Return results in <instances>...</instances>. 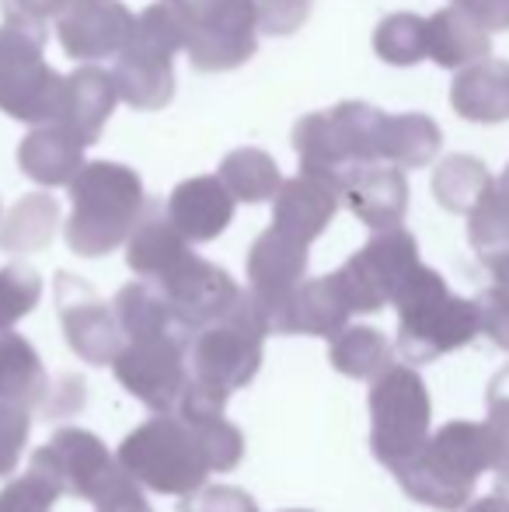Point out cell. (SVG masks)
I'll return each instance as SVG.
<instances>
[{
    "mask_svg": "<svg viewBox=\"0 0 509 512\" xmlns=\"http://www.w3.org/2000/svg\"><path fill=\"white\" fill-rule=\"evenodd\" d=\"M234 203L238 199L227 192L220 175H199L185 178L168 196V216L192 244H206L220 237L234 220Z\"/></svg>",
    "mask_w": 509,
    "mask_h": 512,
    "instance_id": "ac0fdd59",
    "label": "cell"
},
{
    "mask_svg": "<svg viewBox=\"0 0 509 512\" xmlns=\"http://www.w3.org/2000/svg\"><path fill=\"white\" fill-rule=\"evenodd\" d=\"M49 391V373L32 342L14 331H0V398L32 411L46 408Z\"/></svg>",
    "mask_w": 509,
    "mask_h": 512,
    "instance_id": "cb8c5ba5",
    "label": "cell"
},
{
    "mask_svg": "<svg viewBox=\"0 0 509 512\" xmlns=\"http://www.w3.org/2000/svg\"><path fill=\"white\" fill-rule=\"evenodd\" d=\"M415 269V241L405 230L391 227L381 230L363 251H356L335 276H339L342 290H346L353 310H377L387 297L401 290Z\"/></svg>",
    "mask_w": 509,
    "mask_h": 512,
    "instance_id": "30bf717a",
    "label": "cell"
},
{
    "mask_svg": "<svg viewBox=\"0 0 509 512\" xmlns=\"http://www.w3.org/2000/svg\"><path fill=\"white\" fill-rule=\"evenodd\" d=\"M443 147V133L429 115L405 112L387 115L384 140H381V161L398 164V168H426Z\"/></svg>",
    "mask_w": 509,
    "mask_h": 512,
    "instance_id": "484cf974",
    "label": "cell"
},
{
    "mask_svg": "<svg viewBox=\"0 0 509 512\" xmlns=\"http://www.w3.org/2000/svg\"><path fill=\"white\" fill-rule=\"evenodd\" d=\"M154 286L164 293L175 317L192 335L199 328H206V324H213L217 317H224L234 307V300L241 297L238 283L220 265L199 258L196 251H189L175 269L164 272L161 279H154Z\"/></svg>",
    "mask_w": 509,
    "mask_h": 512,
    "instance_id": "8fae6325",
    "label": "cell"
},
{
    "mask_svg": "<svg viewBox=\"0 0 509 512\" xmlns=\"http://www.w3.org/2000/svg\"><path fill=\"white\" fill-rule=\"evenodd\" d=\"M489 32H506L509 28V0H461Z\"/></svg>",
    "mask_w": 509,
    "mask_h": 512,
    "instance_id": "ab89813d",
    "label": "cell"
},
{
    "mask_svg": "<svg viewBox=\"0 0 509 512\" xmlns=\"http://www.w3.org/2000/svg\"><path fill=\"white\" fill-rule=\"evenodd\" d=\"M245 457L241 429L224 411H157L123 439L116 460L157 495H189L213 471H234Z\"/></svg>",
    "mask_w": 509,
    "mask_h": 512,
    "instance_id": "6da1fadb",
    "label": "cell"
},
{
    "mask_svg": "<svg viewBox=\"0 0 509 512\" xmlns=\"http://www.w3.org/2000/svg\"><path fill=\"white\" fill-rule=\"evenodd\" d=\"M67 189L74 213L63 234L81 258H102L126 244L147 209L140 175L116 161H88Z\"/></svg>",
    "mask_w": 509,
    "mask_h": 512,
    "instance_id": "3957f363",
    "label": "cell"
},
{
    "mask_svg": "<svg viewBox=\"0 0 509 512\" xmlns=\"http://www.w3.org/2000/svg\"><path fill=\"white\" fill-rule=\"evenodd\" d=\"M489 189H492V178L485 171V164L468 154H450L433 175L436 199H440V206L454 209V213L475 209Z\"/></svg>",
    "mask_w": 509,
    "mask_h": 512,
    "instance_id": "f1b7e54d",
    "label": "cell"
},
{
    "mask_svg": "<svg viewBox=\"0 0 509 512\" xmlns=\"http://www.w3.org/2000/svg\"><path fill=\"white\" fill-rule=\"evenodd\" d=\"M46 39L14 21L0 25V112L28 126L56 122L63 102V77L42 60Z\"/></svg>",
    "mask_w": 509,
    "mask_h": 512,
    "instance_id": "52a82bcc",
    "label": "cell"
},
{
    "mask_svg": "<svg viewBox=\"0 0 509 512\" xmlns=\"http://www.w3.org/2000/svg\"><path fill=\"white\" fill-rule=\"evenodd\" d=\"M63 495L60 478L53 474V467L32 453V464L21 478H14L11 485L0 492V512H53L56 499Z\"/></svg>",
    "mask_w": 509,
    "mask_h": 512,
    "instance_id": "4dcf8cb0",
    "label": "cell"
},
{
    "mask_svg": "<svg viewBox=\"0 0 509 512\" xmlns=\"http://www.w3.org/2000/svg\"><path fill=\"white\" fill-rule=\"evenodd\" d=\"M248 290L269 310V321L276 310L290 300V293L307 276V241L293 234H283L279 227H269L255 237L248 248Z\"/></svg>",
    "mask_w": 509,
    "mask_h": 512,
    "instance_id": "4fadbf2b",
    "label": "cell"
},
{
    "mask_svg": "<svg viewBox=\"0 0 509 512\" xmlns=\"http://www.w3.org/2000/svg\"><path fill=\"white\" fill-rule=\"evenodd\" d=\"M136 28L123 0H70L56 18V39L70 60H109L126 49Z\"/></svg>",
    "mask_w": 509,
    "mask_h": 512,
    "instance_id": "7c38bea8",
    "label": "cell"
},
{
    "mask_svg": "<svg viewBox=\"0 0 509 512\" xmlns=\"http://www.w3.org/2000/svg\"><path fill=\"white\" fill-rule=\"evenodd\" d=\"M332 366L346 377H374L387 359V345L374 328H346L332 338Z\"/></svg>",
    "mask_w": 509,
    "mask_h": 512,
    "instance_id": "1f68e13d",
    "label": "cell"
},
{
    "mask_svg": "<svg viewBox=\"0 0 509 512\" xmlns=\"http://www.w3.org/2000/svg\"><path fill=\"white\" fill-rule=\"evenodd\" d=\"M116 102H119V91L112 74H105L95 63H84L74 74L63 77V102L56 122L67 126L84 147H91L102 136L109 115L116 112Z\"/></svg>",
    "mask_w": 509,
    "mask_h": 512,
    "instance_id": "d6986e66",
    "label": "cell"
},
{
    "mask_svg": "<svg viewBox=\"0 0 509 512\" xmlns=\"http://www.w3.org/2000/svg\"><path fill=\"white\" fill-rule=\"evenodd\" d=\"M35 453L53 467V474L63 485V495H74V499H88V502H95V495L102 492L105 481L119 467V460L105 450L102 439L88 429H60Z\"/></svg>",
    "mask_w": 509,
    "mask_h": 512,
    "instance_id": "5bb4252c",
    "label": "cell"
},
{
    "mask_svg": "<svg viewBox=\"0 0 509 512\" xmlns=\"http://www.w3.org/2000/svg\"><path fill=\"white\" fill-rule=\"evenodd\" d=\"M189 237L171 223L168 209L161 203H147L143 216L136 220L133 234L126 241V265L140 279H161L189 255Z\"/></svg>",
    "mask_w": 509,
    "mask_h": 512,
    "instance_id": "44dd1931",
    "label": "cell"
},
{
    "mask_svg": "<svg viewBox=\"0 0 509 512\" xmlns=\"http://www.w3.org/2000/svg\"><path fill=\"white\" fill-rule=\"evenodd\" d=\"M342 203L353 209L367 227L391 230L398 227L408 209V182L398 164H356L342 182Z\"/></svg>",
    "mask_w": 509,
    "mask_h": 512,
    "instance_id": "2e32d148",
    "label": "cell"
},
{
    "mask_svg": "<svg viewBox=\"0 0 509 512\" xmlns=\"http://www.w3.org/2000/svg\"><path fill=\"white\" fill-rule=\"evenodd\" d=\"M56 227H60V203L46 192H28L7 209L0 223V251L7 255H32L49 248Z\"/></svg>",
    "mask_w": 509,
    "mask_h": 512,
    "instance_id": "d4e9b609",
    "label": "cell"
},
{
    "mask_svg": "<svg viewBox=\"0 0 509 512\" xmlns=\"http://www.w3.org/2000/svg\"><path fill=\"white\" fill-rule=\"evenodd\" d=\"M426 28H429V60L436 67H447V70L471 67V63L485 60L492 49L489 28L464 4L436 11L433 18H426Z\"/></svg>",
    "mask_w": 509,
    "mask_h": 512,
    "instance_id": "603a6c76",
    "label": "cell"
},
{
    "mask_svg": "<svg viewBox=\"0 0 509 512\" xmlns=\"http://www.w3.org/2000/svg\"><path fill=\"white\" fill-rule=\"evenodd\" d=\"M189 342L192 331L185 328L126 338L123 352L112 363L116 380L150 411H175L189 384Z\"/></svg>",
    "mask_w": 509,
    "mask_h": 512,
    "instance_id": "ba28073f",
    "label": "cell"
},
{
    "mask_svg": "<svg viewBox=\"0 0 509 512\" xmlns=\"http://www.w3.org/2000/svg\"><path fill=\"white\" fill-rule=\"evenodd\" d=\"M503 189L509 192V168H506V175H503Z\"/></svg>",
    "mask_w": 509,
    "mask_h": 512,
    "instance_id": "60d3db41",
    "label": "cell"
},
{
    "mask_svg": "<svg viewBox=\"0 0 509 512\" xmlns=\"http://www.w3.org/2000/svg\"><path fill=\"white\" fill-rule=\"evenodd\" d=\"M314 0H255L258 32L265 35H293L311 18Z\"/></svg>",
    "mask_w": 509,
    "mask_h": 512,
    "instance_id": "8d00e7d4",
    "label": "cell"
},
{
    "mask_svg": "<svg viewBox=\"0 0 509 512\" xmlns=\"http://www.w3.org/2000/svg\"><path fill=\"white\" fill-rule=\"evenodd\" d=\"M450 105L468 122H506L509 119V63L478 60L461 67L450 84Z\"/></svg>",
    "mask_w": 509,
    "mask_h": 512,
    "instance_id": "7402d4cb",
    "label": "cell"
},
{
    "mask_svg": "<svg viewBox=\"0 0 509 512\" xmlns=\"http://www.w3.org/2000/svg\"><path fill=\"white\" fill-rule=\"evenodd\" d=\"M67 4L70 0H0V11H4V21H14L28 32L49 35V21L60 18Z\"/></svg>",
    "mask_w": 509,
    "mask_h": 512,
    "instance_id": "74e56055",
    "label": "cell"
},
{
    "mask_svg": "<svg viewBox=\"0 0 509 512\" xmlns=\"http://www.w3.org/2000/svg\"><path fill=\"white\" fill-rule=\"evenodd\" d=\"M286 512H307V509H286Z\"/></svg>",
    "mask_w": 509,
    "mask_h": 512,
    "instance_id": "b9f144b4",
    "label": "cell"
},
{
    "mask_svg": "<svg viewBox=\"0 0 509 512\" xmlns=\"http://www.w3.org/2000/svg\"><path fill=\"white\" fill-rule=\"evenodd\" d=\"M185 49L182 25L168 4H150L136 18V28L129 35L126 49L119 53L112 81H116L119 102L140 112H157L175 98V53Z\"/></svg>",
    "mask_w": 509,
    "mask_h": 512,
    "instance_id": "5b68a950",
    "label": "cell"
},
{
    "mask_svg": "<svg viewBox=\"0 0 509 512\" xmlns=\"http://www.w3.org/2000/svg\"><path fill=\"white\" fill-rule=\"evenodd\" d=\"M56 314H60L63 335L70 349L91 366H112L123 352L126 335L116 317V307H109L95 293V286L81 276L60 272L56 276Z\"/></svg>",
    "mask_w": 509,
    "mask_h": 512,
    "instance_id": "9c48e42d",
    "label": "cell"
},
{
    "mask_svg": "<svg viewBox=\"0 0 509 512\" xmlns=\"http://www.w3.org/2000/svg\"><path fill=\"white\" fill-rule=\"evenodd\" d=\"M217 175H220V182L227 185V192H231L238 203H248V206L276 199L279 185H283L279 164L258 147L231 150V154L220 161Z\"/></svg>",
    "mask_w": 509,
    "mask_h": 512,
    "instance_id": "4316f807",
    "label": "cell"
},
{
    "mask_svg": "<svg viewBox=\"0 0 509 512\" xmlns=\"http://www.w3.org/2000/svg\"><path fill=\"white\" fill-rule=\"evenodd\" d=\"M95 509L98 512H154L150 502L143 499V485L129 471H123V464L112 471L105 488L95 495Z\"/></svg>",
    "mask_w": 509,
    "mask_h": 512,
    "instance_id": "d590c367",
    "label": "cell"
},
{
    "mask_svg": "<svg viewBox=\"0 0 509 512\" xmlns=\"http://www.w3.org/2000/svg\"><path fill=\"white\" fill-rule=\"evenodd\" d=\"M178 512H258V502L231 485H199L196 492L182 495Z\"/></svg>",
    "mask_w": 509,
    "mask_h": 512,
    "instance_id": "e575fe53",
    "label": "cell"
},
{
    "mask_svg": "<svg viewBox=\"0 0 509 512\" xmlns=\"http://www.w3.org/2000/svg\"><path fill=\"white\" fill-rule=\"evenodd\" d=\"M28 429H32V411L0 398V478H7L18 467Z\"/></svg>",
    "mask_w": 509,
    "mask_h": 512,
    "instance_id": "836d02e7",
    "label": "cell"
},
{
    "mask_svg": "<svg viewBox=\"0 0 509 512\" xmlns=\"http://www.w3.org/2000/svg\"><path fill=\"white\" fill-rule=\"evenodd\" d=\"M182 25L185 53L199 74H224L258 49L255 0H164Z\"/></svg>",
    "mask_w": 509,
    "mask_h": 512,
    "instance_id": "8992f818",
    "label": "cell"
},
{
    "mask_svg": "<svg viewBox=\"0 0 509 512\" xmlns=\"http://www.w3.org/2000/svg\"><path fill=\"white\" fill-rule=\"evenodd\" d=\"M454 4H461V0H454Z\"/></svg>",
    "mask_w": 509,
    "mask_h": 512,
    "instance_id": "7bdbcfd3",
    "label": "cell"
},
{
    "mask_svg": "<svg viewBox=\"0 0 509 512\" xmlns=\"http://www.w3.org/2000/svg\"><path fill=\"white\" fill-rule=\"evenodd\" d=\"M42 297V276L32 265H7L0 269V331H11L25 314H32Z\"/></svg>",
    "mask_w": 509,
    "mask_h": 512,
    "instance_id": "d6a6232c",
    "label": "cell"
},
{
    "mask_svg": "<svg viewBox=\"0 0 509 512\" xmlns=\"http://www.w3.org/2000/svg\"><path fill=\"white\" fill-rule=\"evenodd\" d=\"M84 143L60 122H42L18 143V168L32 182L56 189L70 185L84 168Z\"/></svg>",
    "mask_w": 509,
    "mask_h": 512,
    "instance_id": "ffe728a7",
    "label": "cell"
},
{
    "mask_svg": "<svg viewBox=\"0 0 509 512\" xmlns=\"http://www.w3.org/2000/svg\"><path fill=\"white\" fill-rule=\"evenodd\" d=\"M387 115L367 102H342L328 112H311L293 126L300 171L321 175L342 189L356 164L381 161Z\"/></svg>",
    "mask_w": 509,
    "mask_h": 512,
    "instance_id": "277c9868",
    "label": "cell"
},
{
    "mask_svg": "<svg viewBox=\"0 0 509 512\" xmlns=\"http://www.w3.org/2000/svg\"><path fill=\"white\" fill-rule=\"evenodd\" d=\"M353 304H349L346 290H342L339 276H318L304 279L297 290L290 293L283 307L272 317V331L276 335H339L346 328Z\"/></svg>",
    "mask_w": 509,
    "mask_h": 512,
    "instance_id": "9a60e30c",
    "label": "cell"
},
{
    "mask_svg": "<svg viewBox=\"0 0 509 512\" xmlns=\"http://www.w3.org/2000/svg\"><path fill=\"white\" fill-rule=\"evenodd\" d=\"M112 307H116V317H119V324H123L126 338H143V335H157V331L185 328V324L175 317L171 304L164 300V293L157 290L150 279L126 283L123 290L116 293Z\"/></svg>",
    "mask_w": 509,
    "mask_h": 512,
    "instance_id": "83f0119b",
    "label": "cell"
},
{
    "mask_svg": "<svg viewBox=\"0 0 509 512\" xmlns=\"http://www.w3.org/2000/svg\"><path fill=\"white\" fill-rule=\"evenodd\" d=\"M272 335L269 310L252 290L241 293L234 307L213 324L199 328L189 342L192 391L227 405L234 391L248 387L262 366V345Z\"/></svg>",
    "mask_w": 509,
    "mask_h": 512,
    "instance_id": "7a4b0ae2",
    "label": "cell"
},
{
    "mask_svg": "<svg viewBox=\"0 0 509 512\" xmlns=\"http://www.w3.org/2000/svg\"><path fill=\"white\" fill-rule=\"evenodd\" d=\"M374 53L391 67H415L429 56V28L426 18L412 11L387 14L374 32Z\"/></svg>",
    "mask_w": 509,
    "mask_h": 512,
    "instance_id": "f546056e",
    "label": "cell"
},
{
    "mask_svg": "<svg viewBox=\"0 0 509 512\" xmlns=\"http://www.w3.org/2000/svg\"><path fill=\"white\" fill-rule=\"evenodd\" d=\"M84 398H88V387H84V380L77 377H63L60 384L49 391V401L46 408L39 411L42 418H63V415H74V411L84 408Z\"/></svg>",
    "mask_w": 509,
    "mask_h": 512,
    "instance_id": "f35d334b",
    "label": "cell"
},
{
    "mask_svg": "<svg viewBox=\"0 0 509 512\" xmlns=\"http://www.w3.org/2000/svg\"><path fill=\"white\" fill-rule=\"evenodd\" d=\"M272 203H276L272 206V227L311 244L332 223V216L339 213L342 189L335 182H328V178L300 171L297 178H286L279 185Z\"/></svg>",
    "mask_w": 509,
    "mask_h": 512,
    "instance_id": "e0dca14e",
    "label": "cell"
}]
</instances>
